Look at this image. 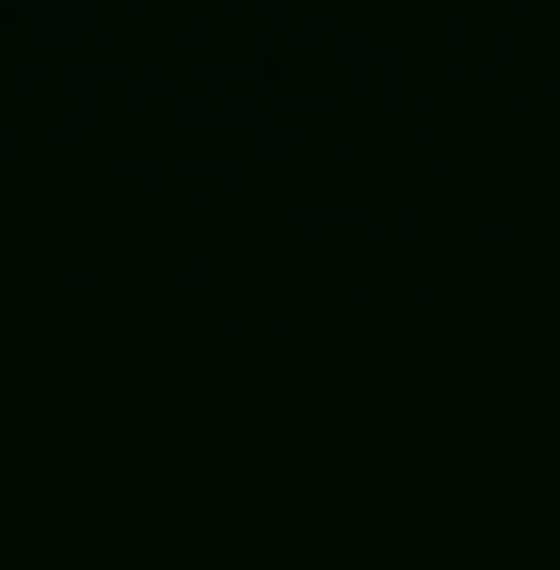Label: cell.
<instances>
[]
</instances>
